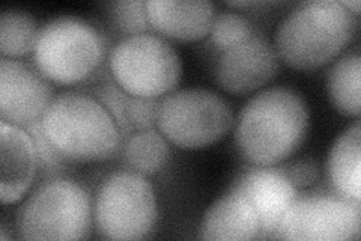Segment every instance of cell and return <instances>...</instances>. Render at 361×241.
I'll return each instance as SVG.
<instances>
[{
  "label": "cell",
  "instance_id": "7402d4cb",
  "mask_svg": "<svg viewBox=\"0 0 361 241\" xmlns=\"http://www.w3.org/2000/svg\"><path fill=\"white\" fill-rule=\"evenodd\" d=\"M109 14L113 26L127 37L152 32L143 0H118L109 5Z\"/></svg>",
  "mask_w": 361,
  "mask_h": 241
},
{
  "label": "cell",
  "instance_id": "9c48e42d",
  "mask_svg": "<svg viewBox=\"0 0 361 241\" xmlns=\"http://www.w3.org/2000/svg\"><path fill=\"white\" fill-rule=\"evenodd\" d=\"M360 201L330 193L297 196L281 219L274 238L342 241L360 237Z\"/></svg>",
  "mask_w": 361,
  "mask_h": 241
},
{
  "label": "cell",
  "instance_id": "484cf974",
  "mask_svg": "<svg viewBox=\"0 0 361 241\" xmlns=\"http://www.w3.org/2000/svg\"><path fill=\"white\" fill-rule=\"evenodd\" d=\"M231 8H255V6H262L265 4L261 2H228Z\"/></svg>",
  "mask_w": 361,
  "mask_h": 241
},
{
  "label": "cell",
  "instance_id": "cb8c5ba5",
  "mask_svg": "<svg viewBox=\"0 0 361 241\" xmlns=\"http://www.w3.org/2000/svg\"><path fill=\"white\" fill-rule=\"evenodd\" d=\"M279 169L283 172L288 180L297 189L309 187L314 184V181L318 180V167H316V165L310 162V160H298V162L279 166Z\"/></svg>",
  "mask_w": 361,
  "mask_h": 241
},
{
  "label": "cell",
  "instance_id": "5bb4252c",
  "mask_svg": "<svg viewBox=\"0 0 361 241\" xmlns=\"http://www.w3.org/2000/svg\"><path fill=\"white\" fill-rule=\"evenodd\" d=\"M146 14L157 35L176 41H197L209 33L216 6L208 0H148Z\"/></svg>",
  "mask_w": 361,
  "mask_h": 241
},
{
  "label": "cell",
  "instance_id": "8fae6325",
  "mask_svg": "<svg viewBox=\"0 0 361 241\" xmlns=\"http://www.w3.org/2000/svg\"><path fill=\"white\" fill-rule=\"evenodd\" d=\"M279 61L274 45L261 37H252L220 52L214 76L226 93L250 94L279 74Z\"/></svg>",
  "mask_w": 361,
  "mask_h": 241
},
{
  "label": "cell",
  "instance_id": "2e32d148",
  "mask_svg": "<svg viewBox=\"0 0 361 241\" xmlns=\"http://www.w3.org/2000/svg\"><path fill=\"white\" fill-rule=\"evenodd\" d=\"M116 121L122 139L140 130L154 129L157 124L158 98H142L127 94L115 80L95 89L94 95Z\"/></svg>",
  "mask_w": 361,
  "mask_h": 241
},
{
  "label": "cell",
  "instance_id": "7a4b0ae2",
  "mask_svg": "<svg viewBox=\"0 0 361 241\" xmlns=\"http://www.w3.org/2000/svg\"><path fill=\"white\" fill-rule=\"evenodd\" d=\"M358 16L337 0H309L279 23L274 49L297 70H316L333 61L355 37Z\"/></svg>",
  "mask_w": 361,
  "mask_h": 241
},
{
  "label": "cell",
  "instance_id": "d4e9b609",
  "mask_svg": "<svg viewBox=\"0 0 361 241\" xmlns=\"http://www.w3.org/2000/svg\"><path fill=\"white\" fill-rule=\"evenodd\" d=\"M348 11H351V13H354L355 16H358L360 14V2L358 0H345V2H341Z\"/></svg>",
  "mask_w": 361,
  "mask_h": 241
},
{
  "label": "cell",
  "instance_id": "d6986e66",
  "mask_svg": "<svg viewBox=\"0 0 361 241\" xmlns=\"http://www.w3.org/2000/svg\"><path fill=\"white\" fill-rule=\"evenodd\" d=\"M169 141L160 130L146 129L133 133L123 143L122 157L130 170L149 177L160 172L171 155Z\"/></svg>",
  "mask_w": 361,
  "mask_h": 241
},
{
  "label": "cell",
  "instance_id": "603a6c76",
  "mask_svg": "<svg viewBox=\"0 0 361 241\" xmlns=\"http://www.w3.org/2000/svg\"><path fill=\"white\" fill-rule=\"evenodd\" d=\"M23 129H25L32 137L33 145H35V149H37L38 163L42 166V169L49 170V172H54L63 166L65 160L53 148V145L47 139V136L44 134L42 127H41V121L32 122Z\"/></svg>",
  "mask_w": 361,
  "mask_h": 241
},
{
  "label": "cell",
  "instance_id": "3957f363",
  "mask_svg": "<svg viewBox=\"0 0 361 241\" xmlns=\"http://www.w3.org/2000/svg\"><path fill=\"white\" fill-rule=\"evenodd\" d=\"M41 127L65 162H104L118 153L122 142L109 110L95 97L77 90L54 97Z\"/></svg>",
  "mask_w": 361,
  "mask_h": 241
},
{
  "label": "cell",
  "instance_id": "4fadbf2b",
  "mask_svg": "<svg viewBox=\"0 0 361 241\" xmlns=\"http://www.w3.org/2000/svg\"><path fill=\"white\" fill-rule=\"evenodd\" d=\"M38 165L30 134L20 125L0 121V198L4 204H14L25 196Z\"/></svg>",
  "mask_w": 361,
  "mask_h": 241
},
{
  "label": "cell",
  "instance_id": "9a60e30c",
  "mask_svg": "<svg viewBox=\"0 0 361 241\" xmlns=\"http://www.w3.org/2000/svg\"><path fill=\"white\" fill-rule=\"evenodd\" d=\"M259 235L261 223L253 205L233 189L209 206L199 226L202 240H253Z\"/></svg>",
  "mask_w": 361,
  "mask_h": 241
},
{
  "label": "cell",
  "instance_id": "44dd1931",
  "mask_svg": "<svg viewBox=\"0 0 361 241\" xmlns=\"http://www.w3.org/2000/svg\"><path fill=\"white\" fill-rule=\"evenodd\" d=\"M252 37H255L252 23L244 16L229 11L217 14L209 30L211 42L220 52L235 47Z\"/></svg>",
  "mask_w": 361,
  "mask_h": 241
},
{
  "label": "cell",
  "instance_id": "5b68a950",
  "mask_svg": "<svg viewBox=\"0 0 361 241\" xmlns=\"http://www.w3.org/2000/svg\"><path fill=\"white\" fill-rule=\"evenodd\" d=\"M32 54L44 77L59 85H74L89 78L103 64L106 41L89 21L61 16L39 29Z\"/></svg>",
  "mask_w": 361,
  "mask_h": 241
},
{
  "label": "cell",
  "instance_id": "8992f818",
  "mask_svg": "<svg viewBox=\"0 0 361 241\" xmlns=\"http://www.w3.org/2000/svg\"><path fill=\"white\" fill-rule=\"evenodd\" d=\"M233 124L232 106L211 89H179L158 105V130L169 142L184 149L207 148L221 141Z\"/></svg>",
  "mask_w": 361,
  "mask_h": 241
},
{
  "label": "cell",
  "instance_id": "7c38bea8",
  "mask_svg": "<svg viewBox=\"0 0 361 241\" xmlns=\"http://www.w3.org/2000/svg\"><path fill=\"white\" fill-rule=\"evenodd\" d=\"M238 190L250 201L261 223L259 238H274L277 228L298 196V189L277 166H256L233 181Z\"/></svg>",
  "mask_w": 361,
  "mask_h": 241
},
{
  "label": "cell",
  "instance_id": "52a82bcc",
  "mask_svg": "<svg viewBox=\"0 0 361 241\" xmlns=\"http://www.w3.org/2000/svg\"><path fill=\"white\" fill-rule=\"evenodd\" d=\"M109 68L127 94L142 98L171 94L183 71L172 44L154 32L122 38L110 50Z\"/></svg>",
  "mask_w": 361,
  "mask_h": 241
},
{
  "label": "cell",
  "instance_id": "277c9868",
  "mask_svg": "<svg viewBox=\"0 0 361 241\" xmlns=\"http://www.w3.org/2000/svg\"><path fill=\"white\" fill-rule=\"evenodd\" d=\"M94 205L89 192L71 178L44 181L16 213L20 240H83L92 229Z\"/></svg>",
  "mask_w": 361,
  "mask_h": 241
},
{
  "label": "cell",
  "instance_id": "e0dca14e",
  "mask_svg": "<svg viewBox=\"0 0 361 241\" xmlns=\"http://www.w3.org/2000/svg\"><path fill=\"white\" fill-rule=\"evenodd\" d=\"M329 177L337 194L361 199V129L355 121L337 137L329 155Z\"/></svg>",
  "mask_w": 361,
  "mask_h": 241
},
{
  "label": "cell",
  "instance_id": "ba28073f",
  "mask_svg": "<svg viewBox=\"0 0 361 241\" xmlns=\"http://www.w3.org/2000/svg\"><path fill=\"white\" fill-rule=\"evenodd\" d=\"M157 221L154 187L134 170H116L97 190L94 222L98 234L109 240H142Z\"/></svg>",
  "mask_w": 361,
  "mask_h": 241
},
{
  "label": "cell",
  "instance_id": "ffe728a7",
  "mask_svg": "<svg viewBox=\"0 0 361 241\" xmlns=\"http://www.w3.org/2000/svg\"><path fill=\"white\" fill-rule=\"evenodd\" d=\"M39 35L35 18L25 11L6 9L0 16V52L2 57L16 59L33 53Z\"/></svg>",
  "mask_w": 361,
  "mask_h": 241
},
{
  "label": "cell",
  "instance_id": "6da1fadb",
  "mask_svg": "<svg viewBox=\"0 0 361 241\" xmlns=\"http://www.w3.org/2000/svg\"><path fill=\"white\" fill-rule=\"evenodd\" d=\"M235 145L255 166H277L302 145L309 107L297 90L273 86L248 100L235 121Z\"/></svg>",
  "mask_w": 361,
  "mask_h": 241
},
{
  "label": "cell",
  "instance_id": "ac0fdd59",
  "mask_svg": "<svg viewBox=\"0 0 361 241\" xmlns=\"http://www.w3.org/2000/svg\"><path fill=\"white\" fill-rule=\"evenodd\" d=\"M361 56L346 53L331 65L326 76V89L337 112L345 117H358L361 109Z\"/></svg>",
  "mask_w": 361,
  "mask_h": 241
},
{
  "label": "cell",
  "instance_id": "30bf717a",
  "mask_svg": "<svg viewBox=\"0 0 361 241\" xmlns=\"http://www.w3.org/2000/svg\"><path fill=\"white\" fill-rule=\"evenodd\" d=\"M54 100L47 77L18 61L0 59V118L20 127L41 121Z\"/></svg>",
  "mask_w": 361,
  "mask_h": 241
}]
</instances>
